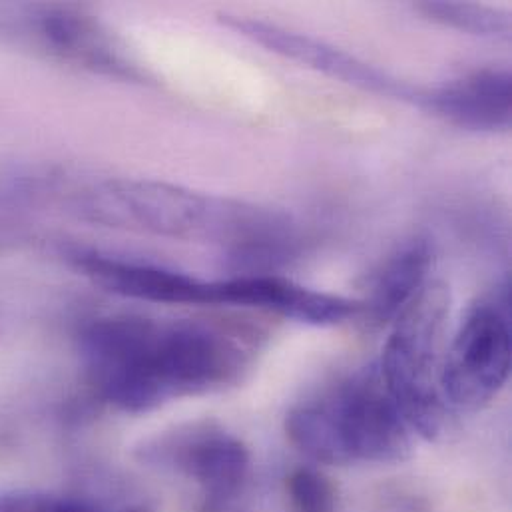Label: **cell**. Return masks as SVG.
I'll list each match as a JSON object with an SVG mask.
<instances>
[{
	"mask_svg": "<svg viewBox=\"0 0 512 512\" xmlns=\"http://www.w3.org/2000/svg\"><path fill=\"white\" fill-rule=\"evenodd\" d=\"M80 351L98 395L126 413L238 385L252 365L248 341L212 321L110 315L92 321Z\"/></svg>",
	"mask_w": 512,
	"mask_h": 512,
	"instance_id": "1",
	"label": "cell"
},
{
	"mask_svg": "<svg viewBox=\"0 0 512 512\" xmlns=\"http://www.w3.org/2000/svg\"><path fill=\"white\" fill-rule=\"evenodd\" d=\"M82 212L110 228L226 244L252 263L273 261L293 244L291 220L281 212L154 180L98 184L82 198Z\"/></svg>",
	"mask_w": 512,
	"mask_h": 512,
	"instance_id": "2",
	"label": "cell"
},
{
	"mask_svg": "<svg viewBox=\"0 0 512 512\" xmlns=\"http://www.w3.org/2000/svg\"><path fill=\"white\" fill-rule=\"evenodd\" d=\"M291 445L323 465H397L415 451L413 429L393 401L379 365L363 367L285 417Z\"/></svg>",
	"mask_w": 512,
	"mask_h": 512,
	"instance_id": "3",
	"label": "cell"
},
{
	"mask_svg": "<svg viewBox=\"0 0 512 512\" xmlns=\"http://www.w3.org/2000/svg\"><path fill=\"white\" fill-rule=\"evenodd\" d=\"M451 313L449 285L431 279L393 321L379 363L381 377L413 433L437 439L449 407L441 393L443 343Z\"/></svg>",
	"mask_w": 512,
	"mask_h": 512,
	"instance_id": "4",
	"label": "cell"
},
{
	"mask_svg": "<svg viewBox=\"0 0 512 512\" xmlns=\"http://www.w3.org/2000/svg\"><path fill=\"white\" fill-rule=\"evenodd\" d=\"M509 303L505 285L467 311L441 367V393L449 409L481 411L505 389L512 365Z\"/></svg>",
	"mask_w": 512,
	"mask_h": 512,
	"instance_id": "5",
	"label": "cell"
},
{
	"mask_svg": "<svg viewBox=\"0 0 512 512\" xmlns=\"http://www.w3.org/2000/svg\"><path fill=\"white\" fill-rule=\"evenodd\" d=\"M136 457L162 471L196 481L204 491L206 512L224 509L250 475V451L230 431L214 421L178 425L144 441Z\"/></svg>",
	"mask_w": 512,
	"mask_h": 512,
	"instance_id": "6",
	"label": "cell"
},
{
	"mask_svg": "<svg viewBox=\"0 0 512 512\" xmlns=\"http://www.w3.org/2000/svg\"><path fill=\"white\" fill-rule=\"evenodd\" d=\"M224 22L232 30L250 38L259 46L267 48L269 52H275L283 58L309 66L325 76H331L347 84H353L361 90H367L379 96H389L421 108L425 104V96H427L425 88L399 80L393 74L321 38H313L309 34L295 32L291 28L265 22L259 18H250V16H224Z\"/></svg>",
	"mask_w": 512,
	"mask_h": 512,
	"instance_id": "7",
	"label": "cell"
},
{
	"mask_svg": "<svg viewBox=\"0 0 512 512\" xmlns=\"http://www.w3.org/2000/svg\"><path fill=\"white\" fill-rule=\"evenodd\" d=\"M218 305L263 309L315 327L339 325L361 315L359 299L315 291L265 273L218 279Z\"/></svg>",
	"mask_w": 512,
	"mask_h": 512,
	"instance_id": "8",
	"label": "cell"
},
{
	"mask_svg": "<svg viewBox=\"0 0 512 512\" xmlns=\"http://www.w3.org/2000/svg\"><path fill=\"white\" fill-rule=\"evenodd\" d=\"M76 265L110 293L166 305H218V281L98 252H82Z\"/></svg>",
	"mask_w": 512,
	"mask_h": 512,
	"instance_id": "9",
	"label": "cell"
},
{
	"mask_svg": "<svg viewBox=\"0 0 512 512\" xmlns=\"http://www.w3.org/2000/svg\"><path fill=\"white\" fill-rule=\"evenodd\" d=\"M512 78L507 68H481L427 90L423 108L473 132H507L512 120Z\"/></svg>",
	"mask_w": 512,
	"mask_h": 512,
	"instance_id": "10",
	"label": "cell"
},
{
	"mask_svg": "<svg viewBox=\"0 0 512 512\" xmlns=\"http://www.w3.org/2000/svg\"><path fill=\"white\" fill-rule=\"evenodd\" d=\"M435 252L429 240L413 238L401 244L381 261L367 283V297L361 301V317L371 325H385L413 301L431 281Z\"/></svg>",
	"mask_w": 512,
	"mask_h": 512,
	"instance_id": "11",
	"label": "cell"
},
{
	"mask_svg": "<svg viewBox=\"0 0 512 512\" xmlns=\"http://www.w3.org/2000/svg\"><path fill=\"white\" fill-rule=\"evenodd\" d=\"M44 32L60 52L80 64L116 76H138L110 34L90 16L68 10L54 12L44 18Z\"/></svg>",
	"mask_w": 512,
	"mask_h": 512,
	"instance_id": "12",
	"label": "cell"
},
{
	"mask_svg": "<svg viewBox=\"0 0 512 512\" xmlns=\"http://www.w3.org/2000/svg\"><path fill=\"white\" fill-rule=\"evenodd\" d=\"M417 10L429 20L461 32H469L477 36H503V38L511 34V14L495 6L433 0V2L417 4Z\"/></svg>",
	"mask_w": 512,
	"mask_h": 512,
	"instance_id": "13",
	"label": "cell"
},
{
	"mask_svg": "<svg viewBox=\"0 0 512 512\" xmlns=\"http://www.w3.org/2000/svg\"><path fill=\"white\" fill-rule=\"evenodd\" d=\"M287 495L295 512H335L337 495L327 477L313 469H297L287 479Z\"/></svg>",
	"mask_w": 512,
	"mask_h": 512,
	"instance_id": "14",
	"label": "cell"
},
{
	"mask_svg": "<svg viewBox=\"0 0 512 512\" xmlns=\"http://www.w3.org/2000/svg\"><path fill=\"white\" fill-rule=\"evenodd\" d=\"M0 512H98V507L80 497L54 493L0 495Z\"/></svg>",
	"mask_w": 512,
	"mask_h": 512,
	"instance_id": "15",
	"label": "cell"
},
{
	"mask_svg": "<svg viewBox=\"0 0 512 512\" xmlns=\"http://www.w3.org/2000/svg\"><path fill=\"white\" fill-rule=\"evenodd\" d=\"M124 512H150V511H146V509H128V511H124Z\"/></svg>",
	"mask_w": 512,
	"mask_h": 512,
	"instance_id": "16",
	"label": "cell"
}]
</instances>
